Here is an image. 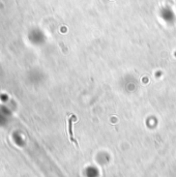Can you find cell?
Returning <instances> with one entry per match:
<instances>
[{
  "instance_id": "obj_1",
  "label": "cell",
  "mask_w": 176,
  "mask_h": 177,
  "mask_svg": "<svg viewBox=\"0 0 176 177\" xmlns=\"http://www.w3.org/2000/svg\"><path fill=\"white\" fill-rule=\"evenodd\" d=\"M76 116L75 115H71L69 116V138H71V141H73L75 144H76V146H78V144H77V141L74 139V137H73V130H71V126H73V122H74V120H76Z\"/></svg>"
}]
</instances>
